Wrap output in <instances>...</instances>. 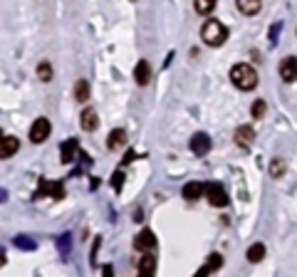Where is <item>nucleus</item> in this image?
<instances>
[{
  "instance_id": "8",
  "label": "nucleus",
  "mask_w": 297,
  "mask_h": 277,
  "mask_svg": "<svg viewBox=\"0 0 297 277\" xmlns=\"http://www.w3.org/2000/svg\"><path fill=\"white\" fill-rule=\"evenodd\" d=\"M191 151H193L196 156H206V154L211 151V136L203 134V131L193 134V139H191Z\"/></svg>"
},
{
  "instance_id": "2",
  "label": "nucleus",
  "mask_w": 297,
  "mask_h": 277,
  "mask_svg": "<svg viewBox=\"0 0 297 277\" xmlns=\"http://www.w3.org/2000/svg\"><path fill=\"white\" fill-rule=\"evenodd\" d=\"M201 40L211 47H218L228 40V28L221 23V20H208L203 28H201Z\"/></svg>"
},
{
  "instance_id": "25",
  "label": "nucleus",
  "mask_w": 297,
  "mask_h": 277,
  "mask_svg": "<svg viewBox=\"0 0 297 277\" xmlns=\"http://www.w3.org/2000/svg\"><path fill=\"white\" fill-rule=\"evenodd\" d=\"M111 186H114V191H121V186H124V171L121 168L111 176Z\"/></svg>"
},
{
  "instance_id": "6",
  "label": "nucleus",
  "mask_w": 297,
  "mask_h": 277,
  "mask_svg": "<svg viewBox=\"0 0 297 277\" xmlns=\"http://www.w3.org/2000/svg\"><path fill=\"white\" fill-rule=\"evenodd\" d=\"M156 247V235L151 230H141L136 237H134V250L136 252H151Z\"/></svg>"
},
{
  "instance_id": "15",
  "label": "nucleus",
  "mask_w": 297,
  "mask_h": 277,
  "mask_svg": "<svg viewBox=\"0 0 297 277\" xmlns=\"http://www.w3.org/2000/svg\"><path fill=\"white\" fill-rule=\"evenodd\" d=\"M74 154H77V139H70V141H65L62 149H60V161H62V163H70V161H74Z\"/></svg>"
},
{
  "instance_id": "5",
  "label": "nucleus",
  "mask_w": 297,
  "mask_h": 277,
  "mask_svg": "<svg viewBox=\"0 0 297 277\" xmlns=\"http://www.w3.org/2000/svg\"><path fill=\"white\" fill-rule=\"evenodd\" d=\"M42 196H52V198H65V186L60 181H40V188L35 193V198H42Z\"/></svg>"
},
{
  "instance_id": "19",
  "label": "nucleus",
  "mask_w": 297,
  "mask_h": 277,
  "mask_svg": "<svg viewBox=\"0 0 297 277\" xmlns=\"http://www.w3.org/2000/svg\"><path fill=\"white\" fill-rule=\"evenodd\" d=\"M270 176L272 178H282L285 176V171H287V163H285V158H280V156H275L272 161H270Z\"/></svg>"
},
{
  "instance_id": "17",
  "label": "nucleus",
  "mask_w": 297,
  "mask_h": 277,
  "mask_svg": "<svg viewBox=\"0 0 297 277\" xmlns=\"http://www.w3.org/2000/svg\"><path fill=\"white\" fill-rule=\"evenodd\" d=\"M97 126H99L97 112H94V109H84V112H82V129H84V131H94Z\"/></svg>"
},
{
  "instance_id": "22",
  "label": "nucleus",
  "mask_w": 297,
  "mask_h": 277,
  "mask_svg": "<svg viewBox=\"0 0 297 277\" xmlns=\"http://www.w3.org/2000/svg\"><path fill=\"white\" fill-rule=\"evenodd\" d=\"M193 8H196L198 15H208L216 8V0H193Z\"/></svg>"
},
{
  "instance_id": "7",
  "label": "nucleus",
  "mask_w": 297,
  "mask_h": 277,
  "mask_svg": "<svg viewBox=\"0 0 297 277\" xmlns=\"http://www.w3.org/2000/svg\"><path fill=\"white\" fill-rule=\"evenodd\" d=\"M235 144L240 146V149H248V146H253V141H255V129L253 126H248V124H243V126H238L235 129Z\"/></svg>"
},
{
  "instance_id": "18",
  "label": "nucleus",
  "mask_w": 297,
  "mask_h": 277,
  "mask_svg": "<svg viewBox=\"0 0 297 277\" xmlns=\"http://www.w3.org/2000/svg\"><path fill=\"white\" fill-rule=\"evenodd\" d=\"M74 99L79 104H84L89 99V82L87 79H77V84H74Z\"/></svg>"
},
{
  "instance_id": "26",
  "label": "nucleus",
  "mask_w": 297,
  "mask_h": 277,
  "mask_svg": "<svg viewBox=\"0 0 297 277\" xmlns=\"http://www.w3.org/2000/svg\"><path fill=\"white\" fill-rule=\"evenodd\" d=\"M15 245H20L23 250H33V247H35V242H33V240L28 242V240H23V237H18V240H15Z\"/></svg>"
},
{
  "instance_id": "12",
  "label": "nucleus",
  "mask_w": 297,
  "mask_h": 277,
  "mask_svg": "<svg viewBox=\"0 0 297 277\" xmlns=\"http://www.w3.org/2000/svg\"><path fill=\"white\" fill-rule=\"evenodd\" d=\"M136 270H139V275H144V277L154 275V272H156V260H154V255L144 252V257L136 260Z\"/></svg>"
},
{
  "instance_id": "29",
  "label": "nucleus",
  "mask_w": 297,
  "mask_h": 277,
  "mask_svg": "<svg viewBox=\"0 0 297 277\" xmlns=\"http://www.w3.org/2000/svg\"><path fill=\"white\" fill-rule=\"evenodd\" d=\"M295 33H297V30H295Z\"/></svg>"
},
{
  "instance_id": "14",
  "label": "nucleus",
  "mask_w": 297,
  "mask_h": 277,
  "mask_svg": "<svg viewBox=\"0 0 297 277\" xmlns=\"http://www.w3.org/2000/svg\"><path fill=\"white\" fill-rule=\"evenodd\" d=\"M124 144H126V131H124V129H114V131L109 134V139H107L109 151H116V149H121Z\"/></svg>"
},
{
  "instance_id": "20",
  "label": "nucleus",
  "mask_w": 297,
  "mask_h": 277,
  "mask_svg": "<svg viewBox=\"0 0 297 277\" xmlns=\"http://www.w3.org/2000/svg\"><path fill=\"white\" fill-rule=\"evenodd\" d=\"M221 265H223V257H221L218 252H213V255L208 257V262H206V265H203V267L198 270V275H206V272L211 275V272H216V270H221Z\"/></svg>"
},
{
  "instance_id": "21",
  "label": "nucleus",
  "mask_w": 297,
  "mask_h": 277,
  "mask_svg": "<svg viewBox=\"0 0 297 277\" xmlns=\"http://www.w3.org/2000/svg\"><path fill=\"white\" fill-rule=\"evenodd\" d=\"M245 257H248L250 262H260V260L265 257V245H262V242L250 245V247H248V252H245Z\"/></svg>"
},
{
  "instance_id": "23",
  "label": "nucleus",
  "mask_w": 297,
  "mask_h": 277,
  "mask_svg": "<svg viewBox=\"0 0 297 277\" xmlns=\"http://www.w3.org/2000/svg\"><path fill=\"white\" fill-rule=\"evenodd\" d=\"M37 79L40 82H50L52 79V65L50 62H40L37 65Z\"/></svg>"
},
{
  "instance_id": "24",
  "label": "nucleus",
  "mask_w": 297,
  "mask_h": 277,
  "mask_svg": "<svg viewBox=\"0 0 297 277\" xmlns=\"http://www.w3.org/2000/svg\"><path fill=\"white\" fill-rule=\"evenodd\" d=\"M265 112H267L265 99H255V104H253V119H262V117H265Z\"/></svg>"
},
{
  "instance_id": "28",
  "label": "nucleus",
  "mask_w": 297,
  "mask_h": 277,
  "mask_svg": "<svg viewBox=\"0 0 297 277\" xmlns=\"http://www.w3.org/2000/svg\"><path fill=\"white\" fill-rule=\"evenodd\" d=\"M0 136H3V129H0Z\"/></svg>"
},
{
  "instance_id": "3",
  "label": "nucleus",
  "mask_w": 297,
  "mask_h": 277,
  "mask_svg": "<svg viewBox=\"0 0 297 277\" xmlns=\"http://www.w3.org/2000/svg\"><path fill=\"white\" fill-rule=\"evenodd\" d=\"M203 196H206V200H208L211 205H216V208L228 205V193H225V188H223L221 183H203Z\"/></svg>"
},
{
  "instance_id": "4",
  "label": "nucleus",
  "mask_w": 297,
  "mask_h": 277,
  "mask_svg": "<svg viewBox=\"0 0 297 277\" xmlns=\"http://www.w3.org/2000/svg\"><path fill=\"white\" fill-rule=\"evenodd\" d=\"M50 131H52L50 119L40 117V119H35V124L30 126V141H33V144H42L45 139H50Z\"/></svg>"
},
{
  "instance_id": "11",
  "label": "nucleus",
  "mask_w": 297,
  "mask_h": 277,
  "mask_svg": "<svg viewBox=\"0 0 297 277\" xmlns=\"http://www.w3.org/2000/svg\"><path fill=\"white\" fill-rule=\"evenodd\" d=\"M18 149H20V141L15 136H0V158H3V161L15 156Z\"/></svg>"
},
{
  "instance_id": "13",
  "label": "nucleus",
  "mask_w": 297,
  "mask_h": 277,
  "mask_svg": "<svg viewBox=\"0 0 297 277\" xmlns=\"http://www.w3.org/2000/svg\"><path fill=\"white\" fill-rule=\"evenodd\" d=\"M235 5L243 15H258L262 8V0H235Z\"/></svg>"
},
{
  "instance_id": "27",
  "label": "nucleus",
  "mask_w": 297,
  "mask_h": 277,
  "mask_svg": "<svg viewBox=\"0 0 297 277\" xmlns=\"http://www.w3.org/2000/svg\"><path fill=\"white\" fill-rule=\"evenodd\" d=\"M102 272H104L107 277H111V275H114V270H111V265H104V267H102Z\"/></svg>"
},
{
  "instance_id": "16",
  "label": "nucleus",
  "mask_w": 297,
  "mask_h": 277,
  "mask_svg": "<svg viewBox=\"0 0 297 277\" xmlns=\"http://www.w3.org/2000/svg\"><path fill=\"white\" fill-rule=\"evenodd\" d=\"M184 198H186V200H198V198H203V183H198V181L186 183V186H184Z\"/></svg>"
},
{
  "instance_id": "9",
  "label": "nucleus",
  "mask_w": 297,
  "mask_h": 277,
  "mask_svg": "<svg viewBox=\"0 0 297 277\" xmlns=\"http://www.w3.org/2000/svg\"><path fill=\"white\" fill-rule=\"evenodd\" d=\"M134 79H136L139 87H146L148 82H151V65H148V60H139V62H136Z\"/></svg>"
},
{
  "instance_id": "1",
  "label": "nucleus",
  "mask_w": 297,
  "mask_h": 277,
  "mask_svg": "<svg viewBox=\"0 0 297 277\" xmlns=\"http://www.w3.org/2000/svg\"><path fill=\"white\" fill-rule=\"evenodd\" d=\"M230 82H233L238 89L250 92V89L258 87V72H255V67H250L248 62H240V65H235V67L230 70Z\"/></svg>"
},
{
  "instance_id": "10",
  "label": "nucleus",
  "mask_w": 297,
  "mask_h": 277,
  "mask_svg": "<svg viewBox=\"0 0 297 277\" xmlns=\"http://www.w3.org/2000/svg\"><path fill=\"white\" fill-rule=\"evenodd\" d=\"M280 77L285 79V82H295L297 79V57H285L282 62H280Z\"/></svg>"
}]
</instances>
